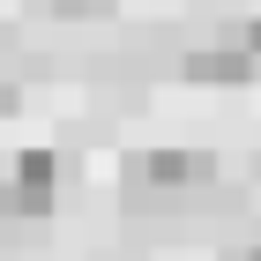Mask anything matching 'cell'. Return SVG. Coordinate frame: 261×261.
I'll return each mask as SVG.
<instances>
[{
    "label": "cell",
    "mask_w": 261,
    "mask_h": 261,
    "mask_svg": "<svg viewBox=\"0 0 261 261\" xmlns=\"http://www.w3.org/2000/svg\"><path fill=\"white\" fill-rule=\"evenodd\" d=\"M209 179H217V157L209 149H142L127 164V194L135 201H179V194H194Z\"/></svg>",
    "instance_id": "1"
},
{
    "label": "cell",
    "mask_w": 261,
    "mask_h": 261,
    "mask_svg": "<svg viewBox=\"0 0 261 261\" xmlns=\"http://www.w3.org/2000/svg\"><path fill=\"white\" fill-rule=\"evenodd\" d=\"M254 75H261V15L231 22L201 53H187V82H254Z\"/></svg>",
    "instance_id": "2"
},
{
    "label": "cell",
    "mask_w": 261,
    "mask_h": 261,
    "mask_svg": "<svg viewBox=\"0 0 261 261\" xmlns=\"http://www.w3.org/2000/svg\"><path fill=\"white\" fill-rule=\"evenodd\" d=\"M60 194V157L53 149H15L0 164V217H45Z\"/></svg>",
    "instance_id": "3"
},
{
    "label": "cell",
    "mask_w": 261,
    "mask_h": 261,
    "mask_svg": "<svg viewBox=\"0 0 261 261\" xmlns=\"http://www.w3.org/2000/svg\"><path fill=\"white\" fill-rule=\"evenodd\" d=\"M53 8H60V15H97L105 0H53Z\"/></svg>",
    "instance_id": "4"
},
{
    "label": "cell",
    "mask_w": 261,
    "mask_h": 261,
    "mask_svg": "<svg viewBox=\"0 0 261 261\" xmlns=\"http://www.w3.org/2000/svg\"><path fill=\"white\" fill-rule=\"evenodd\" d=\"M231 261H261V246H246V254H231Z\"/></svg>",
    "instance_id": "5"
}]
</instances>
